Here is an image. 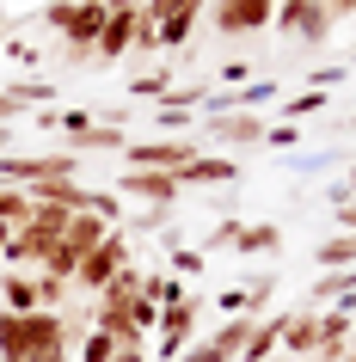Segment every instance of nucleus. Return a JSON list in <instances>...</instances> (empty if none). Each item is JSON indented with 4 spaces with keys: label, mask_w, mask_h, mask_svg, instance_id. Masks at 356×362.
I'll return each mask as SVG.
<instances>
[{
    "label": "nucleus",
    "mask_w": 356,
    "mask_h": 362,
    "mask_svg": "<svg viewBox=\"0 0 356 362\" xmlns=\"http://www.w3.org/2000/svg\"><path fill=\"white\" fill-rule=\"evenodd\" d=\"M74 325L38 307V313H6L0 307V362H68Z\"/></svg>",
    "instance_id": "nucleus-1"
},
{
    "label": "nucleus",
    "mask_w": 356,
    "mask_h": 362,
    "mask_svg": "<svg viewBox=\"0 0 356 362\" xmlns=\"http://www.w3.org/2000/svg\"><path fill=\"white\" fill-rule=\"evenodd\" d=\"M105 19H111V6H105V0H50V6H43V25L62 31L68 49H86V56H93Z\"/></svg>",
    "instance_id": "nucleus-2"
},
{
    "label": "nucleus",
    "mask_w": 356,
    "mask_h": 362,
    "mask_svg": "<svg viewBox=\"0 0 356 362\" xmlns=\"http://www.w3.org/2000/svg\"><path fill=\"white\" fill-rule=\"evenodd\" d=\"M197 153H203L197 135H148V141H130L123 160H130V172H185Z\"/></svg>",
    "instance_id": "nucleus-3"
},
{
    "label": "nucleus",
    "mask_w": 356,
    "mask_h": 362,
    "mask_svg": "<svg viewBox=\"0 0 356 362\" xmlns=\"http://www.w3.org/2000/svg\"><path fill=\"white\" fill-rule=\"evenodd\" d=\"M264 123L258 111H215V117H203V141H209V153H240V148H264Z\"/></svg>",
    "instance_id": "nucleus-4"
},
{
    "label": "nucleus",
    "mask_w": 356,
    "mask_h": 362,
    "mask_svg": "<svg viewBox=\"0 0 356 362\" xmlns=\"http://www.w3.org/2000/svg\"><path fill=\"white\" fill-rule=\"evenodd\" d=\"M197 313H203L197 295H185L178 307H160V325H154V332H160V356L166 362H178L190 344H197Z\"/></svg>",
    "instance_id": "nucleus-5"
},
{
    "label": "nucleus",
    "mask_w": 356,
    "mask_h": 362,
    "mask_svg": "<svg viewBox=\"0 0 356 362\" xmlns=\"http://www.w3.org/2000/svg\"><path fill=\"white\" fill-rule=\"evenodd\" d=\"M277 31H289V37H301V43H326L332 37V13L319 6V0H277Z\"/></svg>",
    "instance_id": "nucleus-6"
},
{
    "label": "nucleus",
    "mask_w": 356,
    "mask_h": 362,
    "mask_svg": "<svg viewBox=\"0 0 356 362\" xmlns=\"http://www.w3.org/2000/svg\"><path fill=\"white\" fill-rule=\"evenodd\" d=\"M123 264H130V240H123V233L111 228V233H105V240H98L93 252H86V258H80L74 283H80V288H105V283H111V276H117Z\"/></svg>",
    "instance_id": "nucleus-7"
},
{
    "label": "nucleus",
    "mask_w": 356,
    "mask_h": 362,
    "mask_svg": "<svg viewBox=\"0 0 356 362\" xmlns=\"http://www.w3.org/2000/svg\"><path fill=\"white\" fill-rule=\"evenodd\" d=\"M277 25V0H215V31L222 37H252Z\"/></svg>",
    "instance_id": "nucleus-8"
},
{
    "label": "nucleus",
    "mask_w": 356,
    "mask_h": 362,
    "mask_svg": "<svg viewBox=\"0 0 356 362\" xmlns=\"http://www.w3.org/2000/svg\"><path fill=\"white\" fill-rule=\"evenodd\" d=\"M117 197L148 203V209H172L185 191H178V178H172V172H123V178H117Z\"/></svg>",
    "instance_id": "nucleus-9"
},
{
    "label": "nucleus",
    "mask_w": 356,
    "mask_h": 362,
    "mask_svg": "<svg viewBox=\"0 0 356 362\" xmlns=\"http://www.w3.org/2000/svg\"><path fill=\"white\" fill-rule=\"evenodd\" d=\"M172 178H178V191H215V185H234V178H240V160H234V153H209L203 148L185 172H172Z\"/></svg>",
    "instance_id": "nucleus-10"
},
{
    "label": "nucleus",
    "mask_w": 356,
    "mask_h": 362,
    "mask_svg": "<svg viewBox=\"0 0 356 362\" xmlns=\"http://www.w3.org/2000/svg\"><path fill=\"white\" fill-rule=\"evenodd\" d=\"M62 148H68V153H80V160H86V153H123V148H130V135L93 117L86 129H68V135H62Z\"/></svg>",
    "instance_id": "nucleus-11"
},
{
    "label": "nucleus",
    "mask_w": 356,
    "mask_h": 362,
    "mask_svg": "<svg viewBox=\"0 0 356 362\" xmlns=\"http://www.w3.org/2000/svg\"><path fill=\"white\" fill-rule=\"evenodd\" d=\"M135 25H142V13H111V19H105V31H98V43H93V62L130 56V49H135Z\"/></svg>",
    "instance_id": "nucleus-12"
},
{
    "label": "nucleus",
    "mask_w": 356,
    "mask_h": 362,
    "mask_svg": "<svg viewBox=\"0 0 356 362\" xmlns=\"http://www.w3.org/2000/svg\"><path fill=\"white\" fill-rule=\"evenodd\" d=\"M338 301H356V264L350 270H326V276L307 283V307H314V313H326V307H338Z\"/></svg>",
    "instance_id": "nucleus-13"
},
{
    "label": "nucleus",
    "mask_w": 356,
    "mask_h": 362,
    "mask_svg": "<svg viewBox=\"0 0 356 362\" xmlns=\"http://www.w3.org/2000/svg\"><path fill=\"white\" fill-rule=\"evenodd\" d=\"M282 350H289V356H314V350H319V313H314V307L282 313Z\"/></svg>",
    "instance_id": "nucleus-14"
},
{
    "label": "nucleus",
    "mask_w": 356,
    "mask_h": 362,
    "mask_svg": "<svg viewBox=\"0 0 356 362\" xmlns=\"http://www.w3.org/2000/svg\"><path fill=\"white\" fill-rule=\"evenodd\" d=\"M277 246H282V228H277V221H240V240H234L240 258H270Z\"/></svg>",
    "instance_id": "nucleus-15"
},
{
    "label": "nucleus",
    "mask_w": 356,
    "mask_h": 362,
    "mask_svg": "<svg viewBox=\"0 0 356 362\" xmlns=\"http://www.w3.org/2000/svg\"><path fill=\"white\" fill-rule=\"evenodd\" d=\"M0 307L6 313H38V276H0Z\"/></svg>",
    "instance_id": "nucleus-16"
},
{
    "label": "nucleus",
    "mask_w": 356,
    "mask_h": 362,
    "mask_svg": "<svg viewBox=\"0 0 356 362\" xmlns=\"http://www.w3.org/2000/svg\"><path fill=\"white\" fill-rule=\"evenodd\" d=\"M314 264L319 270H350L356 264V233H332V240H319V246H314Z\"/></svg>",
    "instance_id": "nucleus-17"
},
{
    "label": "nucleus",
    "mask_w": 356,
    "mask_h": 362,
    "mask_svg": "<svg viewBox=\"0 0 356 362\" xmlns=\"http://www.w3.org/2000/svg\"><path fill=\"white\" fill-rule=\"evenodd\" d=\"M6 93L19 98L25 111H50V105H56V80H38V74L31 80H6Z\"/></svg>",
    "instance_id": "nucleus-18"
},
{
    "label": "nucleus",
    "mask_w": 356,
    "mask_h": 362,
    "mask_svg": "<svg viewBox=\"0 0 356 362\" xmlns=\"http://www.w3.org/2000/svg\"><path fill=\"white\" fill-rule=\"evenodd\" d=\"M277 344H282V313H277V320H258V325H252V338H246L240 362H264Z\"/></svg>",
    "instance_id": "nucleus-19"
},
{
    "label": "nucleus",
    "mask_w": 356,
    "mask_h": 362,
    "mask_svg": "<svg viewBox=\"0 0 356 362\" xmlns=\"http://www.w3.org/2000/svg\"><path fill=\"white\" fill-rule=\"evenodd\" d=\"M142 301H154V307H178L185 301V283L178 276H166V270H154V276H142V288H135Z\"/></svg>",
    "instance_id": "nucleus-20"
},
{
    "label": "nucleus",
    "mask_w": 356,
    "mask_h": 362,
    "mask_svg": "<svg viewBox=\"0 0 356 362\" xmlns=\"http://www.w3.org/2000/svg\"><path fill=\"white\" fill-rule=\"evenodd\" d=\"M31 209H38V203H31V191H19V185H0V221H6L13 233L31 221Z\"/></svg>",
    "instance_id": "nucleus-21"
},
{
    "label": "nucleus",
    "mask_w": 356,
    "mask_h": 362,
    "mask_svg": "<svg viewBox=\"0 0 356 362\" xmlns=\"http://www.w3.org/2000/svg\"><path fill=\"white\" fill-rule=\"evenodd\" d=\"M166 93H172V62H166V68H148V74H135V80H130V98H154V105H160Z\"/></svg>",
    "instance_id": "nucleus-22"
},
{
    "label": "nucleus",
    "mask_w": 356,
    "mask_h": 362,
    "mask_svg": "<svg viewBox=\"0 0 356 362\" xmlns=\"http://www.w3.org/2000/svg\"><path fill=\"white\" fill-rule=\"evenodd\" d=\"M185 13H203V0H142V19H154V25L185 19Z\"/></svg>",
    "instance_id": "nucleus-23"
},
{
    "label": "nucleus",
    "mask_w": 356,
    "mask_h": 362,
    "mask_svg": "<svg viewBox=\"0 0 356 362\" xmlns=\"http://www.w3.org/2000/svg\"><path fill=\"white\" fill-rule=\"evenodd\" d=\"M319 105H326V93H314V86H301V93L282 98V123H301V117H319Z\"/></svg>",
    "instance_id": "nucleus-24"
},
{
    "label": "nucleus",
    "mask_w": 356,
    "mask_h": 362,
    "mask_svg": "<svg viewBox=\"0 0 356 362\" xmlns=\"http://www.w3.org/2000/svg\"><path fill=\"white\" fill-rule=\"evenodd\" d=\"M86 215H98V221L123 228V197H117V191H86Z\"/></svg>",
    "instance_id": "nucleus-25"
},
{
    "label": "nucleus",
    "mask_w": 356,
    "mask_h": 362,
    "mask_svg": "<svg viewBox=\"0 0 356 362\" xmlns=\"http://www.w3.org/2000/svg\"><path fill=\"white\" fill-rule=\"evenodd\" d=\"M154 25V19H148ZM160 31V49H185L190 43V31H197V13H185V19H166V25H154Z\"/></svg>",
    "instance_id": "nucleus-26"
},
{
    "label": "nucleus",
    "mask_w": 356,
    "mask_h": 362,
    "mask_svg": "<svg viewBox=\"0 0 356 362\" xmlns=\"http://www.w3.org/2000/svg\"><path fill=\"white\" fill-rule=\"evenodd\" d=\"M80 362H117V338L111 332H86V338H80Z\"/></svg>",
    "instance_id": "nucleus-27"
},
{
    "label": "nucleus",
    "mask_w": 356,
    "mask_h": 362,
    "mask_svg": "<svg viewBox=\"0 0 356 362\" xmlns=\"http://www.w3.org/2000/svg\"><path fill=\"white\" fill-rule=\"evenodd\" d=\"M62 301H68V276H50V270H43V276H38V307L62 313Z\"/></svg>",
    "instance_id": "nucleus-28"
},
{
    "label": "nucleus",
    "mask_w": 356,
    "mask_h": 362,
    "mask_svg": "<svg viewBox=\"0 0 356 362\" xmlns=\"http://www.w3.org/2000/svg\"><path fill=\"white\" fill-rule=\"evenodd\" d=\"M154 129L160 135H185V129H197V111H166V105H160V111H154Z\"/></svg>",
    "instance_id": "nucleus-29"
},
{
    "label": "nucleus",
    "mask_w": 356,
    "mask_h": 362,
    "mask_svg": "<svg viewBox=\"0 0 356 362\" xmlns=\"http://www.w3.org/2000/svg\"><path fill=\"white\" fill-rule=\"evenodd\" d=\"M301 123H270V129H264V148H277V153H289V148H301Z\"/></svg>",
    "instance_id": "nucleus-30"
},
{
    "label": "nucleus",
    "mask_w": 356,
    "mask_h": 362,
    "mask_svg": "<svg viewBox=\"0 0 356 362\" xmlns=\"http://www.w3.org/2000/svg\"><path fill=\"white\" fill-rule=\"evenodd\" d=\"M234 240H240V221H215V228L203 233V258L209 252H234Z\"/></svg>",
    "instance_id": "nucleus-31"
},
{
    "label": "nucleus",
    "mask_w": 356,
    "mask_h": 362,
    "mask_svg": "<svg viewBox=\"0 0 356 362\" xmlns=\"http://www.w3.org/2000/svg\"><path fill=\"white\" fill-rule=\"evenodd\" d=\"M166 264L178 270V276H203V264H209V258H203L197 246H172V258H166Z\"/></svg>",
    "instance_id": "nucleus-32"
},
{
    "label": "nucleus",
    "mask_w": 356,
    "mask_h": 362,
    "mask_svg": "<svg viewBox=\"0 0 356 362\" xmlns=\"http://www.w3.org/2000/svg\"><path fill=\"white\" fill-rule=\"evenodd\" d=\"M314 93H332V86H344V80H350V68H314Z\"/></svg>",
    "instance_id": "nucleus-33"
},
{
    "label": "nucleus",
    "mask_w": 356,
    "mask_h": 362,
    "mask_svg": "<svg viewBox=\"0 0 356 362\" xmlns=\"http://www.w3.org/2000/svg\"><path fill=\"white\" fill-rule=\"evenodd\" d=\"M0 123H6V129H13V123H25V105L6 93V86H0Z\"/></svg>",
    "instance_id": "nucleus-34"
},
{
    "label": "nucleus",
    "mask_w": 356,
    "mask_h": 362,
    "mask_svg": "<svg viewBox=\"0 0 356 362\" xmlns=\"http://www.w3.org/2000/svg\"><path fill=\"white\" fill-rule=\"evenodd\" d=\"M215 80H222V86H240V80H252V68H246V62H222Z\"/></svg>",
    "instance_id": "nucleus-35"
},
{
    "label": "nucleus",
    "mask_w": 356,
    "mask_h": 362,
    "mask_svg": "<svg viewBox=\"0 0 356 362\" xmlns=\"http://www.w3.org/2000/svg\"><path fill=\"white\" fill-rule=\"evenodd\" d=\"M6 56H13V68H31V62H38V49H31V43H19V37H6Z\"/></svg>",
    "instance_id": "nucleus-36"
},
{
    "label": "nucleus",
    "mask_w": 356,
    "mask_h": 362,
    "mask_svg": "<svg viewBox=\"0 0 356 362\" xmlns=\"http://www.w3.org/2000/svg\"><path fill=\"white\" fill-rule=\"evenodd\" d=\"M319 6H326L332 19H344V13H356V0H319Z\"/></svg>",
    "instance_id": "nucleus-37"
},
{
    "label": "nucleus",
    "mask_w": 356,
    "mask_h": 362,
    "mask_svg": "<svg viewBox=\"0 0 356 362\" xmlns=\"http://www.w3.org/2000/svg\"><path fill=\"white\" fill-rule=\"evenodd\" d=\"M338 228H344V233H356V203H350V209H338Z\"/></svg>",
    "instance_id": "nucleus-38"
},
{
    "label": "nucleus",
    "mask_w": 356,
    "mask_h": 362,
    "mask_svg": "<svg viewBox=\"0 0 356 362\" xmlns=\"http://www.w3.org/2000/svg\"><path fill=\"white\" fill-rule=\"evenodd\" d=\"M13 135H19V129H6V123H0V153H13Z\"/></svg>",
    "instance_id": "nucleus-39"
},
{
    "label": "nucleus",
    "mask_w": 356,
    "mask_h": 362,
    "mask_svg": "<svg viewBox=\"0 0 356 362\" xmlns=\"http://www.w3.org/2000/svg\"><path fill=\"white\" fill-rule=\"evenodd\" d=\"M6 240H13V228H6V221H0V258H6Z\"/></svg>",
    "instance_id": "nucleus-40"
},
{
    "label": "nucleus",
    "mask_w": 356,
    "mask_h": 362,
    "mask_svg": "<svg viewBox=\"0 0 356 362\" xmlns=\"http://www.w3.org/2000/svg\"><path fill=\"white\" fill-rule=\"evenodd\" d=\"M350 129H356V117H350Z\"/></svg>",
    "instance_id": "nucleus-41"
},
{
    "label": "nucleus",
    "mask_w": 356,
    "mask_h": 362,
    "mask_svg": "<svg viewBox=\"0 0 356 362\" xmlns=\"http://www.w3.org/2000/svg\"><path fill=\"white\" fill-rule=\"evenodd\" d=\"M350 185H356V172H350Z\"/></svg>",
    "instance_id": "nucleus-42"
},
{
    "label": "nucleus",
    "mask_w": 356,
    "mask_h": 362,
    "mask_svg": "<svg viewBox=\"0 0 356 362\" xmlns=\"http://www.w3.org/2000/svg\"><path fill=\"white\" fill-rule=\"evenodd\" d=\"M350 68H356V56H350Z\"/></svg>",
    "instance_id": "nucleus-43"
}]
</instances>
